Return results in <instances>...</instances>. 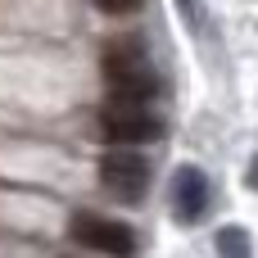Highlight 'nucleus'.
<instances>
[{
	"label": "nucleus",
	"mask_w": 258,
	"mask_h": 258,
	"mask_svg": "<svg viewBox=\"0 0 258 258\" xmlns=\"http://www.w3.org/2000/svg\"><path fill=\"white\" fill-rule=\"evenodd\" d=\"M104 86L113 100H127V104H150L159 95V73L150 63V50L141 36H118L104 45Z\"/></svg>",
	"instance_id": "nucleus-1"
},
{
	"label": "nucleus",
	"mask_w": 258,
	"mask_h": 258,
	"mask_svg": "<svg viewBox=\"0 0 258 258\" xmlns=\"http://www.w3.org/2000/svg\"><path fill=\"white\" fill-rule=\"evenodd\" d=\"M68 236L82 249H95V254H109V258L136 254V227L118 222V218H104V213H73L68 218Z\"/></svg>",
	"instance_id": "nucleus-2"
},
{
	"label": "nucleus",
	"mask_w": 258,
	"mask_h": 258,
	"mask_svg": "<svg viewBox=\"0 0 258 258\" xmlns=\"http://www.w3.org/2000/svg\"><path fill=\"white\" fill-rule=\"evenodd\" d=\"M100 132L109 145H150L163 136V118L150 113V104H127V100H109L100 109Z\"/></svg>",
	"instance_id": "nucleus-3"
},
{
	"label": "nucleus",
	"mask_w": 258,
	"mask_h": 258,
	"mask_svg": "<svg viewBox=\"0 0 258 258\" xmlns=\"http://www.w3.org/2000/svg\"><path fill=\"white\" fill-rule=\"evenodd\" d=\"M100 181H104L109 195H118L127 204H141L145 190H150V159L136 154L132 145H113L100 159Z\"/></svg>",
	"instance_id": "nucleus-4"
},
{
	"label": "nucleus",
	"mask_w": 258,
	"mask_h": 258,
	"mask_svg": "<svg viewBox=\"0 0 258 258\" xmlns=\"http://www.w3.org/2000/svg\"><path fill=\"white\" fill-rule=\"evenodd\" d=\"M209 200H213V190H209L204 168H195V163L177 168V177H172V218L181 227H195L209 213Z\"/></svg>",
	"instance_id": "nucleus-5"
},
{
	"label": "nucleus",
	"mask_w": 258,
	"mask_h": 258,
	"mask_svg": "<svg viewBox=\"0 0 258 258\" xmlns=\"http://www.w3.org/2000/svg\"><path fill=\"white\" fill-rule=\"evenodd\" d=\"M218 258H254L249 231L245 227H222L218 231Z\"/></svg>",
	"instance_id": "nucleus-6"
},
{
	"label": "nucleus",
	"mask_w": 258,
	"mask_h": 258,
	"mask_svg": "<svg viewBox=\"0 0 258 258\" xmlns=\"http://www.w3.org/2000/svg\"><path fill=\"white\" fill-rule=\"evenodd\" d=\"M100 14H109V18H127V14H136L141 9V0H91Z\"/></svg>",
	"instance_id": "nucleus-7"
},
{
	"label": "nucleus",
	"mask_w": 258,
	"mask_h": 258,
	"mask_svg": "<svg viewBox=\"0 0 258 258\" xmlns=\"http://www.w3.org/2000/svg\"><path fill=\"white\" fill-rule=\"evenodd\" d=\"M245 186H249V190H258V159L249 163V172H245Z\"/></svg>",
	"instance_id": "nucleus-8"
}]
</instances>
